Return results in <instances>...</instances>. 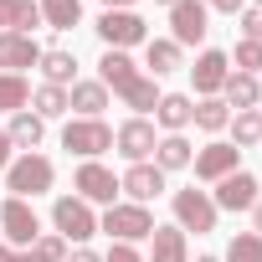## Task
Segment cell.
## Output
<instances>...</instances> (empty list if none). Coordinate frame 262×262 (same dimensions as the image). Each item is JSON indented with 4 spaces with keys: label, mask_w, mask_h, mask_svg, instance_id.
Instances as JSON below:
<instances>
[{
    "label": "cell",
    "mask_w": 262,
    "mask_h": 262,
    "mask_svg": "<svg viewBox=\"0 0 262 262\" xmlns=\"http://www.w3.org/2000/svg\"><path fill=\"white\" fill-rule=\"evenodd\" d=\"M98 82H103L108 93H118L128 108H134V118L155 113V103H160L155 77H144V72L134 67V57H128V52H103V62H98Z\"/></svg>",
    "instance_id": "cell-1"
},
{
    "label": "cell",
    "mask_w": 262,
    "mask_h": 262,
    "mask_svg": "<svg viewBox=\"0 0 262 262\" xmlns=\"http://www.w3.org/2000/svg\"><path fill=\"white\" fill-rule=\"evenodd\" d=\"M52 180H57V165H52L47 155H16L11 170H6V190H11L16 201H36V195H47Z\"/></svg>",
    "instance_id": "cell-2"
},
{
    "label": "cell",
    "mask_w": 262,
    "mask_h": 262,
    "mask_svg": "<svg viewBox=\"0 0 262 262\" xmlns=\"http://www.w3.org/2000/svg\"><path fill=\"white\" fill-rule=\"evenodd\" d=\"M160 221L149 216V206H134V201H113L103 216H98V231H108L113 242H149V231H155Z\"/></svg>",
    "instance_id": "cell-3"
},
{
    "label": "cell",
    "mask_w": 262,
    "mask_h": 262,
    "mask_svg": "<svg viewBox=\"0 0 262 262\" xmlns=\"http://www.w3.org/2000/svg\"><path fill=\"white\" fill-rule=\"evenodd\" d=\"M52 226H57V236L72 247H82L88 236H98V216H93V206L82 201V195H57L52 201Z\"/></svg>",
    "instance_id": "cell-4"
},
{
    "label": "cell",
    "mask_w": 262,
    "mask_h": 262,
    "mask_svg": "<svg viewBox=\"0 0 262 262\" xmlns=\"http://www.w3.org/2000/svg\"><path fill=\"white\" fill-rule=\"evenodd\" d=\"M93 31L103 36L108 52H128V47H144V41H149V26H144V16H134V11H103Z\"/></svg>",
    "instance_id": "cell-5"
},
{
    "label": "cell",
    "mask_w": 262,
    "mask_h": 262,
    "mask_svg": "<svg viewBox=\"0 0 262 262\" xmlns=\"http://www.w3.org/2000/svg\"><path fill=\"white\" fill-rule=\"evenodd\" d=\"M62 149L77 155V160H98L103 149H113V128L103 118H72L62 128Z\"/></svg>",
    "instance_id": "cell-6"
},
{
    "label": "cell",
    "mask_w": 262,
    "mask_h": 262,
    "mask_svg": "<svg viewBox=\"0 0 262 262\" xmlns=\"http://www.w3.org/2000/svg\"><path fill=\"white\" fill-rule=\"evenodd\" d=\"M216 201H211V190H195V185H185V190H175V226L180 231H195V236H206V231H216Z\"/></svg>",
    "instance_id": "cell-7"
},
{
    "label": "cell",
    "mask_w": 262,
    "mask_h": 262,
    "mask_svg": "<svg viewBox=\"0 0 262 262\" xmlns=\"http://www.w3.org/2000/svg\"><path fill=\"white\" fill-rule=\"evenodd\" d=\"M206 31H211V16H206L201 0H175V6H170V41H175L180 52H185V47H201Z\"/></svg>",
    "instance_id": "cell-8"
},
{
    "label": "cell",
    "mask_w": 262,
    "mask_h": 262,
    "mask_svg": "<svg viewBox=\"0 0 262 262\" xmlns=\"http://www.w3.org/2000/svg\"><path fill=\"white\" fill-rule=\"evenodd\" d=\"M72 190H77L88 206H113V201H118V175H113L108 165H98V160H82L77 175H72Z\"/></svg>",
    "instance_id": "cell-9"
},
{
    "label": "cell",
    "mask_w": 262,
    "mask_h": 262,
    "mask_svg": "<svg viewBox=\"0 0 262 262\" xmlns=\"http://www.w3.org/2000/svg\"><path fill=\"white\" fill-rule=\"evenodd\" d=\"M155 144H160V134H155V123H149V118H128V123L113 128V149H118L128 165L155 160Z\"/></svg>",
    "instance_id": "cell-10"
},
{
    "label": "cell",
    "mask_w": 262,
    "mask_h": 262,
    "mask_svg": "<svg viewBox=\"0 0 262 262\" xmlns=\"http://www.w3.org/2000/svg\"><path fill=\"white\" fill-rule=\"evenodd\" d=\"M0 231H6V247H31L36 236H41V221H36V211H31V201H0Z\"/></svg>",
    "instance_id": "cell-11"
},
{
    "label": "cell",
    "mask_w": 262,
    "mask_h": 262,
    "mask_svg": "<svg viewBox=\"0 0 262 262\" xmlns=\"http://www.w3.org/2000/svg\"><path fill=\"white\" fill-rule=\"evenodd\" d=\"M190 165H195V180H211V185H216V180H226V175L242 170V149L226 144V139H211L206 149H195Z\"/></svg>",
    "instance_id": "cell-12"
},
{
    "label": "cell",
    "mask_w": 262,
    "mask_h": 262,
    "mask_svg": "<svg viewBox=\"0 0 262 262\" xmlns=\"http://www.w3.org/2000/svg\"><path fill=\"white\" fill-rule=\"evenodd\" d=\"M118 190L134 201V206H149L160 190H165V170L155 165V160H144V165H128L123 175H118Z\"/></svg>",
    "instance_id": "cell-13"
},
{
    "label": "cell",
    "mask_w": 262,
    "mask_h": 262,
    "mask_svg": "<svg viewBox=\"0 0 262 262\" xmlns=\"http://www.w3.org/2000/svg\"><path fill=\"white\" fill-rule=\"evenodd\" d=\"M190 77H195V93H201V98H216V93L226 88V77H231V57L216 52V47H206V52L195 57Z\"/></svg>",
    "instance_id": "cell-14"
},
{
    "label": "cell",
    "mask_w": 262,
    "mask_h": 262,
    "mask_svg": "<svg viewBox=\"0 0 262 262\" xmlns=\"http://www.w3.org/2000/svg\"><path fill=\"white\" fill-rule=\"evenodd\" d=\"M216 211H252L257 206V175H247V170H236V175H226V180H216Z\"/></svg>",
    "instance_id": "cell-15"
},
{
    "label": "cell",
    "mask_w": 262,
    "mask_h": 262,
    "mask_svg": "<svg viewBox=\"0 0 262 262\" xmlns=\"http://www.w3.org/2000/svg\"><path fill=\"white\" fill-rule=\"evenodd\" d=\"M47 47H36V36H21V31H0V72H26L41 62Z\"/></svg>",
    "instance_id": "cell-16"
},
{
    "label": "cell",
    "mask_w": 262,
    "mask_h": 262,
    "mask_svg": "<svg viewBox=\"0 0 262 262\" xmlns=\"http://www.w3.org/2000/svg\"><path fill=\"white\" fill-rule=\"evenodd\" d=\"M190 118H195V98H185V93H160V103H155V123L165 128V134H185Z\"/></svg>",
    "instance_id": "cell-17"
},
{
    "label": "cell",
    "mask_w": 262,
    "mask_h": 262,
    "mask_svg": "<svg viewBox=\"0 0 262 262\" xmlns=\"http://www.w3.org/2000/svg\"><path fill=\"white\" fill-rule=\"evenodd\" d=\"M144 262H190V242L180 226H155L149 231V257Z\"/></svg>",
    "instance_id": "cell-18"
},
{
    "label": "cell",
    "mask_w": 262,
    "mask_h": 262,
    "mask_svg": "<svg viewBox=\"0 0 262 262\" xmlns=\"http://www.w3.org/2000/svg\"><path fill=\"white\" fill-rule=\"evenodd\" d=\"M67 108H77V118H103V108H108V88H103L98 77H82V82L67 88Z\"/></svg>",
    "instance_id": "cell-19"
},
{
    "label": "cell",
    "mask_w": 262,
    "mask_h": 262,
    "mask_svg": "<svg viewBox=\"0 0 262 262\" xmlns=\"http://www.w3.org/2000/svg\"><path fill=\"white\" fill-rule=\"evenodd\" d=\"M11 144L21 149V155H36L41 149V139H47V118H36L31 108H21V113H11Z\"/></svg>",
    "instance_id": "cell-20"
},
{
    "label": "cell",
    "mask_w": 262,
    "mask_h": 262,
    "mask_svg": "<svg viewBox=\"0 0 262 262\" xmlns=\"http://www.w3.org/2000/svg\"><path fill=\"white\" fill-rule=\"evenodd\" d=\"M36 67H41V77H47L52 88H72V82H77V57H72L67 47H47Z\"/></svg>",
    "instance_id": "cell-21"
},
{
    "label": "cell",
    "mask_w": 262,
    "mask_h": 262,
    "mask_svg": "<svg viewBox=\"0 0 262 262\" xmlns=\"http://www.w3.org/2000/svg\"><path fill=\"white\" fill-rule=\"evenodd\" d=\"M180 62H185V52H180V47H175L170 36H149V41H144V67H149L155 77H165V72H175Z\"/></svg>",
    "instance_id": "cell-22"
},
{
    "label": "cell",
    "mask_w": 262,
    "mask_h": 262,
    "mask_svg": "<svg viewBox=\"0 0 262 262\" xmlns=\"http://www.w3.org/2000/svg\"><path fill=\"white\" fill-rule=\"evenodd\" d=\"M195 160V149H190V139L185 134H160V144H155V165L170 175V170H185Z\"/></svg>",
    "instance_id": "cell-23"
},
{
    "label": "cell",
    "mask_w": 262,
    "mask_h": 262,
    "mask_svg": "<svg viewBox=\"0 0 262 262\" xmlns=\"http://www.w3.org/2000/svg\"><path fill=\"white\" fill-rule=\"evenodd\" d=\"M221 93H226V108H236V113H247V108H257V103H262V82H257V77H247V72H231Z\"/></svg>",
    "instance_id": "cell-24"
},
{
    "label": "cell",
    "mask_w": 262,
    "mask_h": 262,
    "mask_svg": "<svg viewBox=\"0 0 262 262\" xmlns=\"http://www.w3.org/2000/svg\"><path fill=\"white\" fill-rule=\"evenodd\" d=\"M36 6H41V26L52 31H72L82 21V0H36Z\"/></svg>",
    "instance_id": "cell-25"
},
{
    "label": "cell",
    "mask_w": 262,
    "mask_h": 262,
    "mask_svg": "<svg viewBox=\"0 0 262 262\" xmlns=\"http://www.w3.org/2000/svg\"><path fill=\"white\" fill-rule=\"evenodd\" d=\"M31 103V82L21 72H0V113H21Z\"/></svg>",
    "instance_id": "cell-26"
},
{
    "label": "cell",
    "mask_w": 262,
    "mask_h": 262,
    "mask_svg": "<svg viewBox=\"0 0 262 262\" xmlns=\"http://www.w3.org/2000/svg\"><path fill=\"white\" fill-rule=\"evenodd\" d=\"M195 128H206V134H221V128L231 123V108L221 103V98H201L195 103V118H190Z\"/></svg>",
    "instance_id": "cell-27"
},
{
    "label": "cell",
    "mask_w": 262,
    "mask_h": 262,
    "mask_svg": "<svg viewBox=\"0 0 262 262\" xmlns=\"http://www.w3.org/2000/svg\"><path fill=\"white\" fill-rule=\"evenodd\" d=\"M31 108H36V118H62V113H67V88L41 82V88L31 93Z\"/></svg>",
    "instance_id": "cell-28"
},
{
    "label": "cell",
    "mask_w": 262,
    "mask_h": 262,
    "mask_svg": "<svg viewBox=\"0 0 262 262\" xmlns=\"http://www.w3.org/2000/svg\"><path fill=\"white\" fill-rule=\"evenodd\" d=\"M231 128H236V149H257V144H262V108L236 113V118H231Z\"/></svg>",
    "instance_id": "cell-29"
},
{
    "label": "cell",
    "mask_w": 262,
    "mask_h": 262,
    "mask_svg": "<svg viewBox=\"0 0 262 262\" xmlns=\"http://www.w3.org/2000/svg\"><path fill=\"white\" fill-rule=\"evenodd\" d=\"M221 262H262V236H257V231L231 236V247H226V257H221Z\"/></svg>",
    "instance_id": "cell-30"
},
{
    "label": "cell",
    "mask_w": 262,
    "mask_h": 262,
    "mask_svg": "<svg viewBox=\"0 0 262 262\" xmlns=\"http://www.w3.org/2000/svg\"><path fill=\"white\" fill-rule=\"evenodd\" d=\"M36 26H41V6H36V0H11V31L31 36Z\"/></svg>",
    "instance_id": "cell-31"
},
{
    "label": "cell",
    "mask_w": 262,
    "mask_h": 262,
    "mask_svg": "<svg viewBox=\"0 0 262 262\" xmlns=\"http://www.w3.org/2000/svg\"><path fill=\"white\" fill-rule=\"evenodd\" d=\"M231 62H236L231 72L257 77V72H262V41H247V36H242V41H236V52H231Z\"/></svg>",
    "instance_id": "cell-32"
},
{
    "label": "cell",
    "mask_w": 262,
    "mask_h": 262,
    "mask_svg": "<svg viewBox=\"0 0 262 262\" xmlns=\"http://www.w3.org/2000/svg\"><path fill=\"white\" fill-rule=\"evenodd\" d=\"M31 247H36V252H41V257H47V262H62V257H67V242H62V236H57V231H41V236H36V242H31Z\"/></svg>",
    "instance_id": "cell-33"
},
{
    "label": "cell",
    "mask_w": 262,
    "mask_h": 262,
    "mask_svg": "<svg viewBox=\"0 0 262 262\" xmlns=\"http://www.w3.org/2000/svg\"><path fill=\"white\" fill-rule=\"evenodd\" d=\"M242 36L247 41H262V6H247L242 11Z\"/></svg>",
    "instance_id": "cell-34"
},
{
    "label": "cell",
    "mask_w": 262,
    "mask_h": 262,
    "mask_svg": "<svg viewBox=\"0 0 262 262\" xmlns=\"http://www.w3.org/2000/svg\"><path fill=\"white\" fill-rule=\"evenodd\" d=\"M103 262H144V252H139V247H128V242H113V247L103 252Z\"/></svg>",
    "instance_id": "cell-35"
},
{
    "label": "cell",
    "mask_w": 262,
    "mask_h": 262,
    "mask_svg": "<svg viewBox=\"0 0 262 262\" xmlns=\"http://www.w3.org/2000/svg\"><path fill=\"white\" fill-rule=\"evenodd\" d=\"M0 262H47V257H41L36 247H26V252H21V247H6V242H0Z\"/></svg>",
    "instance_id": "cell-36"
},
{
    "label": "cell",
    "mask_w": 262,
    "mask_h": 262,
    "mask_svg": "<svg viewBox=\"0 0 262 262\" xmlns=\"http://www.w3.org/2000/svg\"><path fill=\"white\" fill-rule=\"evenodd\" d=\"M201 6H206V11L216 6V11H226V16H242V11H247V0H201Z\"/></svg>",
    "instance_id": "cell-37"
},
{
    "label": "cell",
    "mask_w": 262,
    "mask_h": 262,
    "mask_svg": "<svg viewBox=\"0 0 262 262\" xmlns=\"http://www.w3.org/2000/svg\"><path fill=\"white\" fill-rule=\"evenodd\" d=\"M62 262H103V257H98L93 247H67V257H62Z\"/></svg>",
    "instance_id": "cell-38"
},
{
    "label": "cell",
    "mask_w": 262,
    "mask_h": 262,
    "mask_svg": "<svg viewBox=\"0 0 262 262\" xmlns=\"http://www.w3.org/2000/svg\"><path fill=\"white\" fill-rule=\"evenodd\" d=\"M11 160H16V144H11L6 128H0V170H11Z\"/></svg>",
    "instance_id": "cell-39"
},
{
    "label": "cell",
    "mask_w": 262,
    "mask_h": 262,
    "mask_svg": "<svg viewBox=\"0 0 262 262\" xmlns=\"http://www.w3.org/2000/svg\"><path fill=\"white\" fill-rule=\"evenodd\" d=\"M0 31H11V0H0Z\"/></svg>",
    "instance_id": "cell-40"
},
{
    "label": "cell",
    "mask_w": 262,
    "mask_h": 262,
    "mask_svg": "<svg viewBox=\"0 0 262 262\" xmlns=\"http://www.w3.org/2000/svg\"><path fill=\"white\" fill-rule=\"evenodd\" d=\"M252 221H257V236H262V195H257V206H252Z\"/></svg>",
    "instance_id": "cell-41"
},
{
    "label": "cell",
    "mask_w": 262,
    "mask_h": 262,
    "mask_svg": "<svg viewBox=\"0 0 262 262\" xmlns=\"http://www.w3.org/2000/svg\"><path fill=\"white\" fill-rule=\"evenodd\" d=\"M103 6H108V11H128V6H134V0H103Z\"/></svg>",
    "instance_id": "cell-42"
},
{
    "label": "cell",
    "mask_w": 262,
    "mask_h": 262,
    "mask_svg": "<svg viewBox=\"0 0 262 262\" xmlns=\"http://www.w3.org/2000/svg\"><path fill=\"white\" fill-rule=\"evenodd\" d=\"M195 262H221V257H195Z\"/></svg>",
    "instance_id": "cell-43"
},
{
    "label": "cell",
    "mask_w": 262,
    "mask_h": 262,
    "mask_svg": "<svg viewBox=\"0 0 262 262\" xmlns=\"http://www.w3.org/2000/svg\"><path fill=\"white\" fill-rule=\"evenodd\" d=\"M160 6H175V0H160Z\"/></svg>",
    "instance_id": "cell-44"
},
{
    "label": "cell",
    "mask_w": 262,
    "mask_h": 262,
    "mask_svg": "<svg viewBox=\"0 0 262 262\" xmlns=\"http://www.w3.org/2000/svg\"><path fill=\"white\" fill-rule=\"evenodd\" d=\"M257 82H262V77H257Z\"/></svg>",
    "instance_id": "cell-45"
}]
</instances>
